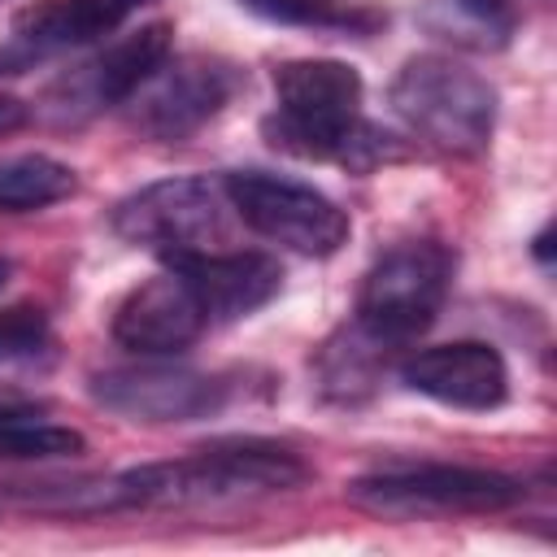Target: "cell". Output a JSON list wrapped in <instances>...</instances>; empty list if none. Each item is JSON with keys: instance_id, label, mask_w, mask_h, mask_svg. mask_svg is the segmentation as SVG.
Here are the masks:
<instances>
[{"instance_id": "obj_1", "label": "cell", "mask_w": 557, "mask_h": 557, "mask_svg": "<svg viewBox=\"0 0 557 557\" xmlns=\"http://www.w3.org/2000/svg\"><path fill=\"white\" fill-rule=\"evenodd\" d=\"M305 461L270 440H218L178 461H152L117 474L70 479V483H30L26 505L65 509V513H117V509H187V505H226L244 496L287 492L305 483Z\"/></svg>"}, {"instance_id": "obj_2", "label": "cell", "mask_w": 557, "mask_h": 557, "mask_svg": "<svg viewBox=\"0 0 557 557\" xmlns=\"http://www.w3.org/2000/svg\"><path fill=\"white\" fill-rule=\"evenodd\" d=\"M278 109L261 122L270 148L305 161H344L352 170L387 157V135L361 122V74L348 61L305 57L274 70Z\"/></svg>"}, {"instance_id": "obj_3", "label": "cell", "mask_w": 557, "mask_h": 557, "mask_svg": "<svg viewBox=\"0 0 557 557\" xmlns=\"http://www.w3.org/2000/svg\"><path fill=\"white\" fill-rule=\"evenodd\" d=\"M392 109L400 122L440 152H483L496 126V91L470 65L422 52L409 57L392 78Z\"/></svg>"}, {"instance_id": "obj_4", "label": "cell", "mask_w": 557, "mask_h": 557, "mask_svg": "<svg viewBox=\"0 0 557 557\" xmlns=\"http://www.w3.org/2000/svg\"><path fill=\"white\" fill-rule=\"evenodd\" d=\"M453 287V252L435 239H413L383 252L357 292V331L374 344L396 348L418 339Z\"/></svg>"}, {"instance_id": "obj_5", "label": "cell", "mask_w": 557, "mask_h": 557, "mask_svg": "<svg viewBox=\"0 0 557 557\" xmlns=\"http://www.w3.org/2000/svg\"><path fill=\"white\" fill-rule=\"evenodd\" d=\"M348 500L383 518L500 513L522 500V483L479 466H400L348 483Z\"/></svg>"}, {"instance_id": "obj_6", "label": "cell", "mask_w": 557, "mask_h": 557, "mask_svg": "<svg viewBox=\"0 0 557 557\" xmlns=\"http://www.w3.org/2000/svg\"><path fill=\"white\" fill-rule=\"evenodd\" d=\"M222 191H226L231 209L257 235L283 244L292 252L331 257L348 244V231H352L348 213L309 183L278 178L265 170H235V174H226Z\"/></svg>"}, {"instance_id": "obj_7", "label": "cell", "mask_w": 557, "mask_h": 557, "mask_svg": "<svg viewBox=\"0 0 557 557\" xmlns=\"http://www.w3.org/2000/svg\"><path fill=\"white\" fill-rule=\"evenodd\" d=\"M222 187L209 178H161L113 209V231L126 244H144L157 252H196L209 248V239H222L226 231V209H222Z\"/></svg>"}, {"instance_id": "obj_8", "label": "cell", "mask_w": 557, "mask_h": 557, "mask_svg": "<svg viewBox=\"0 0 557 557\" xmlns=\"http://www.w3.org/2000/svg\"><path fill=\"white\" fill-rule=\"evenodd\" d=\"M239 83L244 74L218 57H183L131 96V126L148 139H187L231 104Z\"/></svg>"}, {"instance_id": "obj_9", "label": "cell", "mask_w": 557, "mask_h": 557, "mask_svg": "<svg viewBox=\"0 0 557 557\" xmlns=\"http://www.w3.org/2000/svg\"><path fill=\"white\" fill-rule=\"evenodd\" d=\"M170 39H174V26L170 22H148L131 35H122L117 44H109L104 52H96L87 65H78L74 74H65L48 104L57 109L61 122H83L109 104H122L131 100L170 57Z\"/></svg>"}, {"instance_id": "obj_10", "label": "cell", "mask_w": 557, "mask_h": 557, "mask_svg": "<svg viewBox=\"0 0 557 557\" xmlns=\"http://www.w3.org/2000/svg\"><path fill=\"white\" fill-rule=\"evenodd\" d=\"M91 396L135 422H191L222 409L226 383L187 366H126L96 374Z\"/></svg>"}, {"instance_id": "obj_11", "label": "cell", "mask_w": 557, "mask_h": 557, "mask_svg": "<svg viewBox=\"0 0 557 557\" xmlns=\"http://www.w3.org/2000/svg\"><path fill=\"white\" fill-rule=\"evenodd\" d=\"M205 326H209V318H205L191 283L174 265H165V274H152L135 292H126V300L113 313V339L144 357L183 352L187 344L200 339Z\"/></svg>"}, {"instance_id": "obj_12", "label": "cell", "mask_w": 557, "mask_h": 557, "mask_svg": "<svg viewBox=\"0 0 557 557\" xmlns=\"http://www.w3.org/2000/svg\"><path fill=\"white\" fill-rule=\"evenodd\" d=\"M165 265H174L209 322H235L257 313L261 305H270L283 287V265L265 252H213V248H196V252H170Z\"/></svg>"}, {"instance_id": "obj_13", "label": "cell", "mask_w": 557, "mask_h": 557, "mask_svg": "<svg viewBox=\"0 0 557 557\" xmlns=\"http://www.w3.org/2000/svg\"><path fill=\"white\" fill-rule=\"evenodd\" d=\"M400 379L453 409H496L509 396L505 357L483 339H453L405 357Z\"/></svg>"}, {"instance_id": "obj_14", "label": "cell", "mask_w": 557, "mask_h": 557, "mask_svg": "<svg viewBox=\"0 0 557 557\" xmlns=\"http://www.w3.org/2000/svg\"><path fill=\"white\" fill-rule=\"evenodd\" d=\"M152 0H30L13 13V35L26 52L78 48L113 35Z\"/></svg>"}, {"instance_id": "obj_15", "label": "cell", "mask_w": 557, "mask_h": 557, "mask_svg": "<svg viewBox=\"0 0 557 557\" xmlns=\"http://www.w3.org/2000/svg\"><path fill=\"white\" fill-rule=\"evenodd\" d=\"M74 191H78V178L57 157L26 152V157L0 161V209L4 213H35V209H48Z\"/></svg>"}, {"instance_id": "obj_16", "label": "cell", "mask_w": 557, "mask_h": 557, "mask_svg": "<svg viewBox=\"0 0 557 557\" xmlns=\"http://www.w3.org/2000/svg\"><path fill=\"white\" fill-rule=\"evenodd\" d=\"M87 440L70 426L48 422L30 405H0V457L9 461H61L78 457Z\"/></svg>"}, {"instance_id": "obj_17", "label": "cell", "mask_w": 557, "mask_h": 557, "mask_svg": "<svg viewBox=\"0 0 557 557\" xmlns=\"http://www.w3.org/2000/svg\"><path fill=\"white\" fill-rule=\"evenodd\" d=\"M248 13L278 22V26H305V30H357L370 35L383 13L348 4V0H239Z\"/></svg>"}, {"instance_id": "obj_18", "label": "cell", "mask_w": 557, "mask_h": 557, "mask_svg": "<svg viewBox=\"0 0 557 557\" xmlns=\"http://www.w3.org/2000/svg\"><path fill=\"white\" fill-rule=\"evenodd\" d=\"M48 344V318L35 305L0 309V361H22Z\"/></svg>"}, {"instance_id": "obj_19", "label": "cell", "mask_w": 557, "mask_h": 557, "mask_svg": "<svg viewBox=\"0 0 557 557\" xmlns=\"http://www.w3.org/2000/svg\"><path fill=\"white\" fill-rule=\"evenodd\" d=\"M26 117H30V109L17 96H4L0 91V135H13L17 126H26Z\"/></svg>"}, {"instance_id": "obj_20", "label": "cell", "mask_w": 557, "mask_h": 557, "mask_svg": "<svg viewBox=\"0 0 557 557\" xmlns=\"http://www.w3.org/2000/svg\"><path fill=\"white\" fill-rule=\"evenodd\" d=\"M466 13H474V17H496V13H505L509 9V0H457Z\"/></svg>"}, {"instance_id": "obj_21", "label": "cell", "mask_w": 557, "mask_h": 557, "mask_svg": "<svg viewBox=\"0 0 557 557\" xmlns=\"http://www.w3.org/2000/svg\"><path fill=\"white\" fill-rule=\"evenodd\" d=\"M4 283H9V261L0 257V287H4Z\"/></svg>"}]
</instances>
